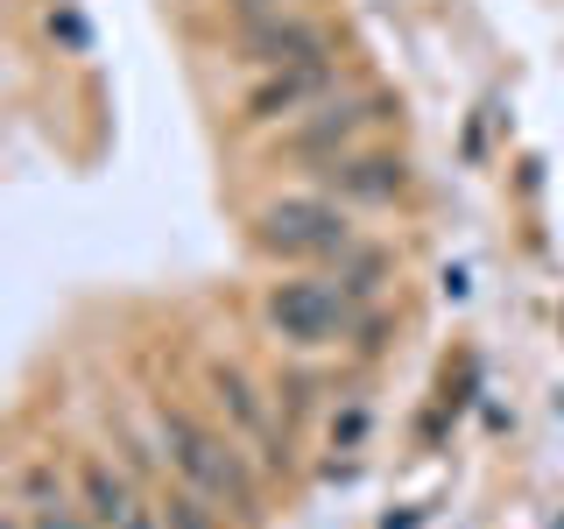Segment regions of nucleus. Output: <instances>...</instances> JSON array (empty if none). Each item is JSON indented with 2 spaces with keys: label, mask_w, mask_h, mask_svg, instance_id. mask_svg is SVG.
Returning a JSON list of instances; mask_svg holds the SVG:
<instances>
[{
  "label": "nucleus",
  "mask_w": 564,
  "mask_h": 529,
  "mask_svg": "<svg viewBox=\"0 0 564 529\" xmlns=\"http://www.w3.org/2000/svg\"><path fill=\"white\" fill-rule=\"evenodd\" d=\"M149 431H155V452H163V466H170L184 487H198L205 501L234 508V516H261V481H269V473L254 466V452H247L212 410H191V402L155 396Z\"/></svg>",
  "instance_id": "f257e3e1"
},
{
  "label": "nucleus",
  "mask_w": 564,
  "mask_h": 529,
  "mask_svg": "<svg viewBox=\"0 0 564 529\" xmlns=\"http://www.w3.org/2000/svg\"><path fill=\"white\" fill-rule=\"evenodd\" d=\"M360 212L325 198V191L311 184H290L275 191V198L254 205V219H247V240H254V255H269L275 269H325V261H339L352 240H360Z\"/></svg>",
  "instance_id": "f03ea898"
},
{
  "label": "nucleus",
  "mask_w": 564,
  "mask_h": 529,
  "mask_svg": "<svg viewBox=\"0 0 564 529\" xmlns=\"http://www.w3.org/2000/svg\"><path fill=\"white\" fill-rule=\"evenodd\" d=\"M205 410L254 452V466L269 473V481H282V473L296 466V438H290V417H282L275 388H261L240 360H226V353L205 360Z\"/></svg>",
  "instance_id": "7ed1b4c3"
},
{
  "label": "nucleus",
  "mask_w": 564,
  "mask_h": 529,
  "mask_svg": "<svg viewBox=\"0 0 564 529\" xmlns=\"http://www.w3.org/2000/svg\"><path fill=\"white\" fill-rule=\"evenodd\" d=\"M261 325L282 353H339L352 304L332 290L325 269H275V282L261 290Z\"/></svg>",
  "instance_id": "20e7f679"
},
{
  "label": "nucleus",
  "mask_w": 564,
  "mask_h": 529,
  "mask_svg": "<svg viewBox=\"0 0 564 529\" xmlns=\"http://www.w3.org/2000/svg\"><path fill=\"white\" fill-rule=\"evenodd\" d=\"M395 114H402V106L388 93H346V85H339V93H332L325 106H311L304 120L275 128L269 155L290 163V170H317V163H332V155H346V149H367Z\"/></svg>",
  "instance_id": "39448f33"
},
{
  "label": "nucleus",
  "mask_w": 564,
  "mask_h": 529,
  "mask_svg": "<svg viewBox=\"0 0 564 529\" xmlns=\"http://www.w3.org/2000/svg\"><path fill=\"white\" fill-rule=\"evenodd\" d=\"M339 93V50L332 57H311V64H275V71H247L240 99H234V120L254 134H275L290 120H304L311 106H325Z\"/></svg>",
  "instance_id": "423d86ee"
},
{
  "label": "nucleus",
  "mask_w": 564,
  "mask_h": 529,
  "mask_svg": "<svg viewBox=\"0 0 564 529\" xmlns=\"http://www.w3.org/2000/svg\"><path fill=\"white\" fill-rule=\"evenodd\" d=\"M311 184L325 191V198H339L352 212H395L402 198H410V163H402L395 149H346V155H332V163H317L311 170Z\"/></svg>",
  "instance_id": "0eeeda50"
},
{
  "label": "nucleus",
  "mask_w": 564,
  "mask_h": 529,
  "mask_svg": "<svg viewBox=\"0 0 564 529\" xmlns=\"http://www.w3.org/2000/svg\"><path fill=\"white\" fill-rule=\"evenodd\" d=\"M226 57L240 71H275V64H311V57H332V29L304 8H275L261 22H234V43Z\"/></svg>",
  "instance_id": "6e6552de"
},
{
  "label": "nucleus",
  "mask_w": 564,
  "mask_h": 529,
  "mask_svg": "<svg viewBox=\"0 0 564 529\" xmlns=\"http://www.w3.org/2000/svg\"><path fill=\"white\" fill-rule=\"evenodd\" d=\"M70 481H78V501H85V522L93 529H120L141 501H149V487H141L120 458H106V452H78Z\"/></svg>",
  "instance_id": "1a4fd4ad"
},
{
  "label": "nucleus",
  "mask_w": 564,
  "mask_h": 529,
  "mask_svg": "<svg viewBox=\"0 0 564 529\" xmlns=\"http://www.w3.org/2000/svg\"><path fill=\"white\" fill-rule=\"evenodd\" d=\"M325 276H332V290L346 296L352 311H367V304H388V282H395V247L388 240H352L339 261H325Z\"/></svg>",
  "instance_id": "9d476101"
},
{
  "label": "nucleus",
  "mask_w": 564,
  "mask_h": 529,
  "mask_svg": "<svg viewBox=\"0 0 564 529\" xmlns=\"http://www.w3.org/2000/svg\"><path fill=\"white\" fill-rule=\"evenodd\" d=\"M367 431H375V402L367 396H332L325 402V481H339V473L360 458V445H367Z\"/></svg>",
  "instance_id": "9b49d317"
},
{
  "label": "nucleus",
  "mask_w": 564,
  "mask_h": 529,
  "mask_svg": "<svg viewBox=\"0 0 564 529\" xmlns=\"http://www.w3.org/2000/svg\"><path fill=\"white\" fill-rule=\"evenodd\" d=\"M275 402H282V417H311L325 396H339V375L325 367V353H282V367H275Z\"/></svg>",
  "instance_id": "f8f14e48"
},
{
  "label": "nucleus",
  "mask_w": 564,
  "mask_h": 529,
  "mask_svg": "<svg viewBox=\"0 0 564 529\" xmlns=\"http://www.w3.org/2000/svg\"><path fill=\"white\" fill-rule=\"evenodd\" d=\"M155 508H163V529H226V508L205 501V494L184 487V481H163V487H155Z\"/></svg>",
  "instance_id": "ddd939ff"
},
{
  "label": "nucleus",
  "mask_w": 564,
  "mask_h": 529,
  "mask_svg": "<svg viewBox=\"0 0 564 529\" xmlns=\"http://www.w3.org/2000/svg\"><path fill=\"white\" fill-rule=\"evenodd\" d=\"M388 332H395V311H388V304H367V311H352L339 353H352V360H381V353H388Z\"/></svg>",
  "instance_id": "4468645a"
},
{
  "label": "nucleus",
  "mask_w": 564,
  "mask_h": 529,
  "mask_svg": "<svg viewBox=\"0 0 564 529\" xmlns=\"http://www.w3.org/2000/svg\"><path fill=\"white\" fill-rule=\"evenodd\" d=\"M43 29H50V43L85 50V22H78V8H70V0H50V8H43Z\"/></svg>",
  "instance_id": "2eb2a0df"
},
{
  "label": "nucleus",
  "mask_w": 564,
  "mask_h": 529,
  "mask_svg": "<svg viewBox=\"0 0 564 529\" xmlns=\"http://www.w3.org/2000/svg\"><path fill=\"white\" fill-rule=\"evenodd\" d=\"M275 8H290V0H226L234 22H261V14H275Z\"/></svg>",
  "instance_id": "dca6fc26"
}]
</instances>
